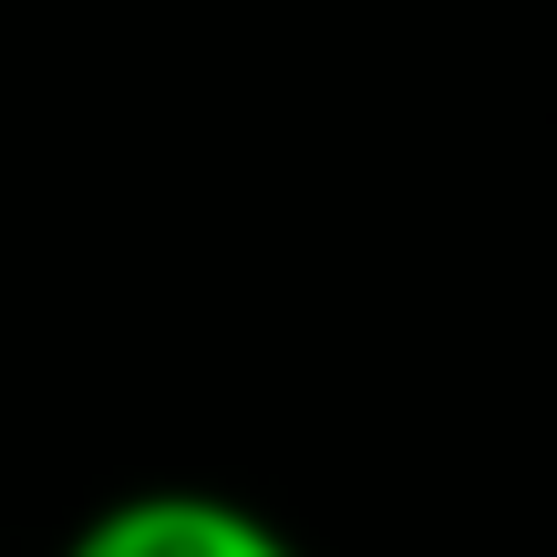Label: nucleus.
I'll return each instance as SVG.
<instances>
[{"label": "nucleus", "mask_w": 557, "mask_h": 557, "mask_svg": "<svg viewBox=\"0 0 557 557\" xmlns=\"http://www.w3.org/2000/svg\"><path fill=\"white\" fill-rule=\"evenodd\" d=\"M62 557H299V547L289 527H269L248 496H218V485H124L62 537Z\"/></svg>", "instance_id": "f257e3e1"}]
</instances>
